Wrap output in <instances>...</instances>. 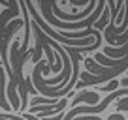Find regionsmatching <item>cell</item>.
I'll return each instance as SVG.
<instances>
[{"label":"cell","mask_w":128,"mask_h":120,"mask_svg":"<svg viewBox=\"0 0 128 120\" xmlns=\"http://www.w3.org/2000/svg\"><path fill=\"white\" fill-rule=\"evenodd\" d=\"M117 81H111V84H104V86H102V90H113V92H115V88H117Z\"/></svg>","instance_id":"3957f363"},{"label":"cell","mask_w":128,"mask_h":120,"mask_svg":"<svg viewBox=\"0 0 128 120\" xmlns=\"http://www.w3.org/2000/svg\"><path fill=\"white\" fill-rule=\"evenodd\" d=\"M4 68H0V107L2 109H12V105L8 103V98H6V94H4Z\"/></svg>","instance_id":"7a4b0ae2"},{"label":"cell","mask_w":128,"mask_h":120,"mask_svg":"<svg viewBox=\"0 0 128 120\" xmlns=\"http://www.w3.org/2000/svg\"><path fill=\"white\" fill-rule=\"evenodd\" d=\"M24 118H26V120H38V118H34L32 115H24Z\"/></svg>","instance_id":"277c9868"},{"label":"cell","mask_w":128,"mask_h":120,"mask_svg":"<svg viewBox=\"0 0 128 120\" xmlns=\"http://www.w3.org/2000/svg\"><path fill=\"white\" fill-rule=\"evenodd\" d=\"M40 8H42V15H44V21L49 24H53V26L56 28H64V32H76V30H79V28H88V26H94L98 21H100V13L102 9L106 8V2L102 0V2H98V6H96V11L92 13V15H88L85 21H79V23H62V21H58L55 15H53V9H51V2H47V0H44V2H40Z\"/></svg>","instance_id":"6da1fadb"}]
</instances>
